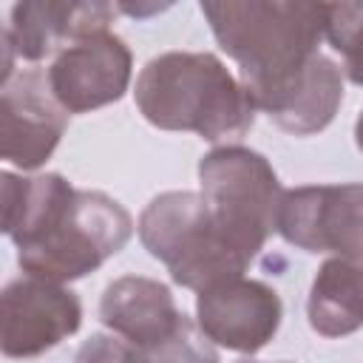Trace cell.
<instances>
[{
  "label": "cell",
  "instance_id": "cell-10",
  "mask_svg": "<svg viewBox=\"0 0 363 363\" xmlns=\"http://www.w3.org/2000/svg\"><path fill=\"white\" fill-rule=\"evenodd\" d=\"M281 295L255 278H235L196 298L199 329L221 349L238 354L261 352L281 329Z\"/></svg>",
  "mask_w": 363,
  "mask_h": 363
},
{
  "label": "cell",
  "instance_id": "cell-7",
  "mask_svg": "<svg viewBox=\"0 0 363 363\" xmlns=\"http://www.w3.org/2000/svg\"><path fill=\"white\" fill-rule=\"evenodd\" d=\"M82 323V303L65 284L23 275L0 295V346L11 360L40 357Z\"/></svg>",
  "mask_w": 363,
  "mask_h": 363
},
{
  "label": "cell",
  "instance_id": "cell-14",
  "mask_svg": "<svg viewBox=\"0 0 363 363\" xmlns=\"http://www.w3.org/2000/svg\"><path fill=\"white\" fill-rule=\"evenodd\" d=\"M306 318L323 337H346L363 329V258H326L309 286Z\"/></svg>",
  "mask_w": 363,
  "mask_h": 363
},
{
  "label": "cell",
  "instance_id": "cell-12",
  "mask_svg": "<svg viewBox=\"0 0 363 363\" xmlns=\"http://www.w3.org/2000/svg\"><path fill=\"white\" fill-rule=\"evenodd\" d=\"M99 320L113 335L150 352L179 329L184 312L176 306L167 284L147 275H122L105 286Z\"/></svg>",
  "mask_w": 363,
  "mask_h": 363
},
{
  "label": "cell",
  "instance_id": "cell-4",
  "mask_svg": "<svg viewBox=\"0 0 363 363\" xmlns=\"http://www.w3.org/2000/svg\"><path fill=\"white\" fill-rule=\"evenodd\" d=\"M142 247L167 267L170 278L196 295L244 278L252 258L216 224L201 193L167 190L150 199L136 221Z\"/></svg>",
  "mask_w": 363,
  "mask_h": 363
},
{
  "label": "cell",
  "instance_id": "cell-3",
  "mask_svg": "<svg viewBox=\"0 0 363 363\" xmlns=\"http://www.w3.org/2000/svg\"><path fill=\"white\" fill-rule=\"evenodd\" d=\"M133 99L153 128L196 133L218 147L238 142L258 113L241 77L210 51L153 57L136 77Z\"/></svg>",
  "mask_w": 363,
  "mask_h": 363
},
{
  "label": "cell",
  "instance_id": "cell-16",
  "mask_svg": "<svg viewBox=\"0 0 363 363\" xmlns=\"http://www.w3.org/2000/svg\"><path fill=\"white\" fill-rule=\"evenodd\" d=\"M147 357L150 363H218L216 343L187 315L164 343L147 352Z\"/></svg>",
  "mask_w": 363,
  "mask_h": 363
},
{
  "label": "cell",
  "instance_id": "cell-5",
  "mask_svg": "<svg viewBox=\"0 0 363 363\" xmlns=\"http://www.w3.org/2000/svg\"><path fill=\"white\" fill-rule=\"evenodd\" d=\"M201 196L221 233L252 261L278 227L284 187L258 150L221 145L199 159Z\"/></svg>",
  "mask_w": 363,
  "mask_h": 363
},
{
  "label": "cell",
  "instance_id": "cell-1",
  "mask_svg": "<svg viewBox=\"0 0 363 363\" xmlns=\"http://www.w3.org/2000/svg\"><path fill=\"white\" fill-rule=\"evenodd\" d=\"M3 233L26 275L71 284L99 269L133 235L130 213L102 190H77L60 173H3Z\"/></svg>",
  "mask_w": 363,
  "mask_h": 363
},
{
  "label": "cell",
  "instance_id": "cell-11",
  "mask_svg": "<svg viewBox=\"0 0 363 363\" xmlns=\"http://www.w3.org/2000/svg\"><path fill=\"white\" fill-rule=\"evenodd\" d=\"M111 3H65V0H28L11 6L9 26L3 37L11 43L14 54L26 62H40L57 57L62 48L111 31L116 17Z\"/></svg>",
  "mask_w": 363,
  "mask_h": 363
},
{
  "label": "cell",
  "instance_id": "cell-15",
  "mask_svg": "<svg viewBox=\"0 0 363 363\" xmlns=\"http://www.w3.org/2000/svg\"><path fill=\"white\" fill-rule=\"evenodd\" d=\"M323 37L343 60V77L363 85V3H323Z\"/></svg>",
  "mask_w": 363,
  "mask_h": 363
},
{
  "label": "cell",
  "instance_id": "cell-8",
  "mask_svg": "<svg viewBox=\"0 0 363 363\" xmlns=\"http://www.w3.org/2000/svg\"><path fill=\"white\" fill-rule=\"evenodd\" d=\"M68 128V113L54 99L48 74L40 68L17 71L0 82V136L3 159L20 170L43 167Z\"/></svg>",
  "mask_w": 363,
  "mask_h": 363
},
{
  "label": "cell",
  "instance_id": "cell-2",
  "mask_svg": "<svg viewBox=\"0 0 363 363\" xmlns=\"http://www.w3.org/2000/svg\"><path fill=\"white\" fill-rule=\"evenodd\" d=\"M218 48L238 62L255 108L284 91L320 54L323 3L221 0L199 6Z\"/></svg>",
  "mask_w": 363,
  "mask_h": 363
},
{
  "label": "cell",
  "instance_id": "cell-17",
  "mask_svg": "<svg viewBox=\"0 0 363 363\" xmlns=\"http://www.w3.org/2000/svg\"><path fill=\"white\" fill-rule=\"evenodd\" d=\"M74 363H150L147 352L133 346L130 340L108 332H96L77 349Z\"/></svg>",
  "mask_w": 363,
  "mask_h": 363
},
{
  "label": "cell",
  "instance_id": "cell-19",
  "mask_svg": "<svg viewBox=\"0 0 363 363\" xmlns=\"http://www.w3.org/2000/svg\"><path fill=\"white\" fill-rule=\"evenodd\" d=\"M354 145H357V150L363 153V111H360V116H357V122H354Z\"/></svg>",
  "mask_w": 363,
  "mask_h": 363
},
{
  "label": "cell",
  "instance_id": "cell-18",
  "mask_svg": "<svg viewBox=\"0 0 363 363\" xmlns=\"http://www.w3.org/2000/svg\"><path fill=\"white\" fill-rule=\"evenodd\" d=\"M116 9L125 11V14H133V17H147V14L162 11V9H167V6H116Z\"/></svg>",
  "mask_w": 363,
  "mask_h": 363
},
{
  "label": "cell",
  "instance_id": "cell-13",
  "mask_svg": "<svg viewBox=\"0 0 363 363\" xmlns=\"http://www.w3.org/2000/svg\"><path fill=\"white\" fill-rule=\"evenodd\" d=\"M343 102V68L323 51L275 96H269L258 111H264L281 130L292 136H312L329 128Z\"/></svg>",
  "mask_w": 363,
  "mask_h": 363
},
{
  "label": "cell",
  "instance_id": "cell-20",
  "mask_svg": "<svg viewBox=\"0 0 363 363\" xmlns=\"http://www.w3.org/2000/svg\"><path fill=\"white\" fill-rule=\"evenodd\" d=\"M244 363H255V360H244ZM281 363H286V360H281Z\"/></svg>",
  "mask_w": 363,
  "mask_h": 363
},
{
  "label": "cell",
  "instance_id": "cell-9",
  "mask_svg": "<svg viewBox=\"0 0 363 363\" xmlns=\"http://www.w3.org/2000/svg\"><path fill=\"white\" fill-rule=\"evenodd\" d=\"M45 74L65 113H91L125 96L133 57L122 37L102 31L62 48Z\"/></svg>",
  "mask_w": 363,
  "mask_h": 363
},
{
  "label": "cell",
  "instance_id": "cell-6",
  "mask_svg": "<svg viewBox=\"0 0 363 363\" xmlns=\"http://www.w3.org/2000/svg\"><path fill=\"white\" fill-rule=\"evenodd\" d=\"M275 233L303 252L363 258V184L284 190Z\"/></svg>",
  "mask_w": 363,
  "mask_h": 363
}]
</instances>
